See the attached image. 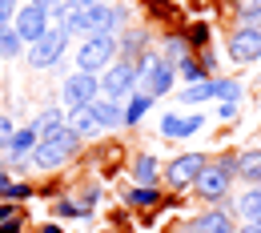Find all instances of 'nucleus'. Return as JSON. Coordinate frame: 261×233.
Segmentation results:
<instances>
[{"instance_id":"obj_1","label":"nucleus","mask_w":261,"mask_h":233,"mask_svg":"<svg viewBox=\"0 0 261 233\" xmlns=\"http://www.w3.org/2000/svg\"><path fill=\"white\" fill-rule=\"evenodd\" d=\"M81 145H85V137H76L68 125H61L53 137H44L40 145L33 149V157H29V165L40 169V173H57V169H65L76 153H81Z\"/></svg>"},{"instance_id":"obj_2","label":"nucleus","mask_w":261,"mask_h":233,"mask_svg":"<svg viewBox=\"0 0 261 233\" xmlns=\"http://www.w3.org/2000/svg\"><path fill=\"white\" fill-rule=\"evenodd\" d=\"M173 85H177V68L169 65L161 53L149 48V53L137 57V89H141V93H149V97L157 100V97H169Z\"/></svg>"},{"instance_id":"obj_3","label":"nucleus","mask_w":261,"mask_h":233,"mask_svg":"<svg viewBox=\"0 0 261 233\" xmlns=\"http://www.w3.org/2000/svg\"><path fill=\"white\" fill-rule=\"evenodd\" d=\"M233 157H221V161H205V169L197 173L193 189L201 201H209V205H221L229 197V185H233Z\"/></svg>"},{"instance_id":"obj_4","label":"nucleus","mask_w":261,"mask_h":233,"mask_svg":"<svg viewBox=\"0 0 261 233\" xmlns=\"http://www.w3.org/2000/svg\"><path fill=\"white\" fill-rule=\"evenodd\" d=\"M117 61V36L97 33V36H85L81 48H76V72H100Z\"/></svg>"},{"instance_id":"obj_5","label":"nucleus","mask_w":261,"mask_h":233,"mask_svg":"<svg viewBox=\"0 0 261 233\" xmlns=\"http://www.w3.org/2000/svg\"><path fill=\"white\" fill-rule=\"evenodd\" d=\"M68 40H72V36H68L65 29H57V24H53L48 33L40 36V40H33V44H29V65H33V68H53V65H61V57L68 53Z\"/></svg>"},{"instance_id":"obj_6","label":"nucleus","mask_w":261,"mask_h":233,"mask_svg":"<svg viewBox=\"0 0 261 233\" xmlns=\"http://www.w3.org/2000/svg\"><path fill=\"white\" fill-rule=\"evenodd\" d=\"M100 97H113V100H125L137 89V65L133 61H113L109 68H100Z\"/></svg>"},{"instance_id":"obj_7","label":"nucleus","mask_w":261,"mask_h":233,"mask_svg":"<svg viewBox=\"0 0 261 233\" xmlns=\"http://www.w3.org/2000/svg\"><path fill=\"white\" fill-rule=\"evenodd\" d=\"M61 97H65V109H81V105H93L100 97V76L97 72H72L61 81Z\"/></svg>"},{"instance_id":"obj_8","label":"nucleus","mask_w":261,"mask_h":233,"mask_svg":"<svg viewBox=\"0 0 261 233\" xmlns=\"http://www.w3.org/2000/svg\"><path fill=\"white\" fill-rule=\"evenodd\" d=\"M12 29H16V36L24 40V48H29L33 40H40V36L53 29V20H48L44 8H36V4H20L16 16H12Z\"/></svg>"},{"instance_id":"obj_9","label":"nucleus","mask_w":261,"mask_h":233,"mask_svg":"<svg viewBox=\"0 0 261 233\" xmlns=\"http://www.w3.org/2000/svg\"><path fill=\"white\" fill-rule=\"evenodd\" d=\"M205 161H209L205 153H181V157H173V161L161 169V177L173 185V189H189L197 181V173L205 169Z\"/></svg>"},{"instance_id":"obj_10","label":"nucleus","mask_w":261,"mask_h":233,"mask_svg":"<svg viewBox=\"0 0 261 233\" xmlns=\"http://www.w3.org/2000/svg\"><path fill=\"white\" fill-rule=\"evenodd\" d=\"M229 57L237 61V65H257L261 61V29H245V24H237V33H229Z\"/></svg>"},{"instance_id":"obj_11","label":"nucleus","mask_w":261,"mask_h":233,"mask_svg":"<svg viewBox=\"0 0 261 233\" xmlns=\"http://www.w3.org/2000/svg\"><path fill=\"white\" fill-rule=\"evenodd\" d=\"M205 129V117L201 113H165L161 117V137H169V141H185V137H193Z\"/></svg>"},{"instance_id":"obj_12","label":"nucleus","mask_w":261,"mask_h":233,"mask_svg":"<svg viewBox=\"0 0 261 233\" xmlns=\"http://www.w3.org/2000/svg\"><path fill=\"white\" fill-rule=\"evenodd\" d=\"M153 105H157V100L149 97V93H141V89H133L129 97L121 100V117H125L121 125H125V129H137V125L145 121V113H149Z\"/></svg>"},{"instance_id":"obj_13","label":"nucleus","mask_w":261,"mask_h":233,"mask_svg":"<svg viewBox=\"0 0 261 233\" xmlns=\"http://www.w3.org/2000/svg\"><path fill=\"white\" fill-rule=\"evenodd\" d=\"M141 53H149V33H145V29L117 33V61H133V65H137Z\"/></svg>"},{"instance_id":"obj_14","label":"nucleus","mask_w":261,"mask_h":233,"mask_svg":"<svg viewBox=\"0 0 261 233\" xmlns=\"http://www.w3.org/2000/svg\"><path fill=\"white\" fill-rule=\"evenodd\" d=\"M40 145V137L24 125V129H16L12 133V145H8V153H4V161H12V165H29V157H33V149Z\"/></svg>"},{"instance_id":"obj_15","label":"nucleus","mask_w":261,"mask_h":233,"mask_svg":"<svg viewBox=\"0 0 261 233\" xmlns=\"http://www.w3.org/2000/svg\"><path fill=\"white\" fill-rule=\"evenodd\" d=\"M65 125L76 137H97L100 133V125H97V117H93L89 105H81V109H65Z\"/></svg>"},{"instance_id":"obj_16","label":"nucleus","mask_w":261,"mask_h":233,"mask_svg":"<svg viewBox=\"0 0 261 233\" xmlns=\"http://www.w3.org/2000/svg\"><path fill=\"white\" fill-rule=\"evenodd\" d=\"M89 109H93L100 129H121V121H125V117H121V100H113V97H97Z\"/></svg>"},{"instance_id":"obj_17","label":"nucleus","mask_w":261,"mask_h":233,"mask_svg":"<svg viewBox=\"0 0 261 233\" xmlns=\"http://www.w3.org/2000/svg\"><path fill=\"white\" fill-rule=\"evenodd\" d=\"M233 173H237L241 181L257 185V181H261V149H245V153H237V157H233Z\"/></svg>"},{"instance_id":"obj_18","label":"nucleus","mask_w":261,"mask_h":233,"mask_svg":"<svg viewBox=\"0 0 261 233\" xmlns=\"http://www.w3.org/2000/svg\"><path fill=\"white\" fill-rule=\"evenodd\" d=\"M133 181L137 185H161V165L153 153H137L133 157Z\"/></svg>"},{"instance_id":"obj_19","label":"nucleus","mask_w":261,"mask_h":233,"mask_svg":"<svg viewBox=\"0 0 261 233\" xmlns=\"http://www.w3.org/2000/svg\"><path fill=\"white\" fill-rule=\"evenodd\" d=\"M61 125H65V113H61V109H40L33 121H29V129H33L40 141H44V137H53Z\"/></svg>"},{"instance_id":"obj_20","label":"nucleus","mask_w":261,"mask_h":233,"mask_svg":"<svg viewBox=\"0 0 261 233\" xmlns=\"http://www.w3.org/2000/svg\"><path fill=\"white\" fill-rule=\"evenodd\" d=\"M225 229H233V217H229L225 209H209L205 217L193 221V233H225Z\"/></svg>"},{"instance_id":"obj_21","label":"nucleus","mask_w":261,"mask_h":233,"mask_svg":"<svg viewBox=\"0 0 261 233\" xmlns=\"http://www.w3.org/2000/svg\"><path fill=\"white\" fill-rule=\"evenodd\" d=\"M24 53V40L16 36L12 24H0V61H16Z\"/></svg>"},{"instance_id":"obj_22","label":"nucleus","mask_w":261,"mask_h":233,"mask_svg":"<svg viewBox=\"0 0 261 233\" xmlns=\"http://www.w3.org/2000/svg\"><path fill=\"white\" fill-rule=\"evenodd\" d=\"M213 97V76H209V81H197V85H185V89H181V105H189V109H197V105H205V100Z\"/></svg>"},{"instance_id":"obj_23","label":"nucleus","mask_w":261,"mask_h":233,"mask_svg":"<svg viewBox=\"0 0 261 233\" xmlns=\"http://www.w3.org/2000/svg\"><path fill=\"white\" fill-rule=\"evenodd\" d=\"M125 201L137 205V209H153V205H161V193H157V185H133L125 193Z\"/></svg>"},{"instance_id":"obj_24","label":"nucleus","mask_w":261,"mask_h":233,"mask_svg":"<svg viewBox=\"0 0 261 233\" xmlns=\"http://www.w3.org/2000/svg\"><path fill=\"white\" fill-rule=\"evenodd\" d=\"M241 93H245V89H241V81H233V76H217V81H213V97L225 100V105H237Z\"/></svg>"},{"instance_id":"obj_25","label":"nucleus","mask_w":261,"mask_h":233,"mask_svg":"<svg viewBox=\"0 0 261 233\" xmlns=\"http://www.w3.org/2000/svg\"><path fill=\"white\" fill-rule=\"evenodd\" d=\"M237 213H241L245 221H257V217H261V185H249V193H241Z\"/></svg>"},{"instance_id":"obj_26","label":"nucleus","mask_w":261,"mask_h":233,"mask_svg":"<svg viewBox=\"0 0 261 233\" xmlns=\"http://www.w3.org/2000/svg\"><path fill=\"white\" fill-rule=\"evenodd\" d=\"M177 81H185V85H197V81H209V76H205V68L197 65V57L193 53H189V57H181V61H177Z\"/></svg>"},{"instance_id":"obj_27","label":"nucleus","mask_w":261,"mask_h":233,"mask_svg":"<svg viewBox=\"0 0 261 233\" xmlns=\"http://www.w3.org/2000/svg\"><path fill=\"white\" fill-rule=\"evenodd\" d=\"M161 57L169 61V65H177L181 57H189V40H185L181 33H169V36H165V44H161Z\"/></svg>"},{"instance_id":"obj_28","label":"nucleus","mask_w":261,"mask_h":233,"mask_svg":"<svg viewBox=\"0 0 261 233\" xmlns=\"http://www.w3.org/2000/svg\"><path fill=\"white\" fill-rule=\"evenodd\" d=\"M233 8H237V20L245 29H261V4L257 0H233Z\"/></svg>"},{"instance_id":"obj_29","label":"nucleus","mask_w":261,"mask_h":233,"mask_svg":"<svg viewBox=\"0 0 261 233\" xmlns=\"http://www.w3.org/2000/svg\"><path fill=\"white\" fill-rule=\"evenodd\" d=\"M72 201H76L81 217H89V213L100 205V189H97V185H85V189H76V197H72Z\"/></svg>"},{"instance_id":"obj_30","label":"nucleus","mask_w":261,"mask_h":233,"mask_svg":"<svg viewBox=\"0 0 261 233\" xmlns=\"http://www.w3.org/2000/svg\"><path fill=\"white\" fill-rule=\"evenodd\" d=\"M29 197H33V185H29V181H12V185L4 189V197H0V201H12V205H20V201H29Z\"/></svg>"},{"instance_id":"obj_31","label":"nucleus","mask_w":261,"mask_h":233,"mask_svg":"<svg viewBox=\"0 0 261 233\" xmlns=\"http://www.w3.org/2000/svg\"><path fill=\"white\" fill-rule=\"evenodd\" d=\"M12 133H16L12 117H8V113H0V153H8V145H12Z\"/></svg>"},{"instance_id":"obj_32","label":"nucleus","mask_w":261,"mask_h":233,"mask_svg":"<svg viewBox=\"0 0 261 233\" xmlns=\"http://www.w3.org/2000/svg\"><path fill=\"white\" fill-rule=\"evenodd\" d=\"M53 213H57V217H81V209H76L72 197H57L53 201Z\"/></svg>"},{"instance_id":"obj_33","label":"nucleus","mask_w":261,"mask_h":233,"mask_svg":"<svg viewBox=\"0 0 261 233\" xmlns=\"http://www.w3.org/2000/svg\"><path fill=\"white\" fill-rule=\"evenodd\" d=\"M16 8H20V0H0V24H12Z\"/></svg>"},{"instance_id":"obj_34","label":"nucleus","mask_w":261,"mask_h":233,"mask_svg":"<svg viewBox=\"0 0 261 233\" xmlns=\"http://www.w3.org/2000/svg\"><path fill=\"white\" fill-rule=\"evenodd\" d=\"M185 40H189V48H205V44H209V33H205V29H193Z\"/></svg>"},{"instance_id":"obj_35","label":"nucleus","mask_w":261,"mask_h":233,"mask_svg":"<svg viewBox=\"0 0 261 233\" xmlns=\"http://www.w3.org/2000/svg\"><path fill=\"white\" fill-rule=\"evenodd\" d=\"M197 65L205 68V76H209V72H213V68H217V57H213V53H209V48H201V57H197Z\"/></svg>"},{"instance_id":"obj_36","label":"nucleus","mask_w":261,"mask_h":233,"mask_svg":"<svg viewBox=\"0 0 261 233\" xmlns=\"http://www.w3.org/2000/svg\"><path fill=\"white\" fill-rule=\"evenodd\" d=\"M12 217H20V213H16V205H12V201H0V225H4V221H12Z\"/></svg>"},{"instance_id":"obj_37","label":"nucleus","mask_w":261,"mask_h":233,"mask_svg":"<svg viewBox=\"0 0 261 233\" xmlns=\"http://www.w3.org/2000/svg\"><path fill=\"white\" fill-rule=\"evenodd\" d=\"M217 117H221V121H233V117H237V105H225V100H217Z\"/></svg>"},{"instance_id":"obj_38","label":"nucleus","mask_w":261,"mask_h":233,"mask_svg":"<svg viewBox=\"0 0 261 233\" xmlns=\"http://www.w3.org/2000/svg\"><path fill=\"white\" fill-rule=\"evenodd\" d=\"M24 229V221H20V217H12V221H4V225H0V233H20Z\"/></svg>"},{"instance_id":"obj_39","label":"nucleus","mask_w":261,"mask_h":233,"mask_svg":"<svg viewBox=\"0 0 261 233\" xmlns=\"http://www.w3.org/2000/svg\"><path fill=\"white\" fill-rule=\"evenodd\" d=\"M8 185H12V173H8V169H0V197H4V189H8Z\"/></svg>"},{"instance_id":"obj_40","label":"nucleus","mask_w":261,"mask_h":233,"mask_svg":"<svg viewBox=\"0 0 261 233\" xmlns=\"http://www.w3.org/2000/svg\"><path fill=\"white\" fill-rule=\"evenodd\" d=\"M29 4H36V8H44V12H53V8L61 4V0H29Z\"/></svg>"},{"instance_id":"obj_41","label":"nucleus","mask_w":261,"mask_h":233,"mask_svg":"<svg viewBox=\"0 0 261 233\" xmlns=\"http://www.w3.org/2000/svg\"><path fill=\"white\" fill-rule=\"evenodd\" d=\"M233 233H261V229H257V225H253V221H245V225H237V229H233Z\"/></svg>"},{"instance_id":"obj_42","label":"nucleus","mask_w":261,"mask_h":233,"mask_svg":"<svg viewBox=\"0 0 261 233\" xmlns=\"http://www.w3.org/2000/svg\"><path fill=\"white\" fill-rule=\"evenodd\" d=\"M40 233H65L61 225H40Z\"/></svg>"},{"instance_id":"obj_43","label":"nucleus","mask_w":261,"mask_h":233,"mask_svg":"<svg viewBox=\"0 0 261 233\" xmlns=\"http://www.w3.org/2000/svg\"><path fill=\"white\" fill-rule=\"evenodd\" d=\"M253 225H257V229H261V217H257V221H253Z\"/></svg>"},{"instance_id":"obj_44","label":"nucleus","mask_w":261,"mask_h":233,"mask_svg":"<svg viewBox=\"0 0 261 233\" xmlns=\"http://www.w3.org/2000/svg\"><path fill=\"white\" fill-rule=\"evenodd\" d=\"M4 165H8V161H0V169H4Z\"/></svg>"},{"instance_id":"obj_45","label":"nucleus","mask_w":261,"mask_h":233,"mask_svg":"<svg viewBox=\"0 0 261 233\" xmlns=\"http://www.w3.org/2000/svg\"><path fill=\"white\" fill-rule=\"evenodd\" d=\"M105 4H113V0H105Z\"/></svg>"},{"instance_id":"obj_46","label":"nucleus","mask_w":261,"mask_h":233,"mask_svg":"<svg viewBox=\"0 0 261 233\" xmlns=\"http://www.w3.org/2000/svg\"><path fill=\"white\" fill-rule=\"evenodd\" d=\"M225 233H233V229H225Z\"/></svg>"},{"instance_id":"obj_47","label":"nucleus","mask_w":261,"mask_h":233,"mask_svg":"<svg viewBox=\"0 0 261 233\" xmlns=\"http://www.w3.org/2000/svg\"><path fill=\"white\" fill-rule=\"evenodd\" d=\"M257 185H261V181H257Z\"/></svg>"}]
</instances>
